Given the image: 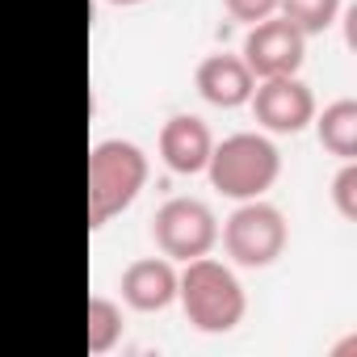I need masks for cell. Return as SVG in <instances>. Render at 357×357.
I'll list each match as a JSON object with an SVG mask.
<instances>
[{
    "instance_id": "obj_1",
    "label": "cell",
    "mask_w": 357,
    "mask_h": 357,
    "mask_svg": "<svg viewBox=\"0 0 357 357\" xmlns=\"http://www.w3.org/2000/svg\"><path fill=\"white\" fill-rule=\"evenodd\" d=\"M176 298H181V307H185V319L198 332H211V336L215 332H231L244 319V311H248L240 278L215 257L185 261V273H176Z\"/></svg>"
},
{
    "instance_id": "obj_2",
    "label": "cell",
    "mask_w": 357,
    "mask_h": 357,
    "mask_svg": "<svg viewBox=\"0 0 357 357\" xmlns=\"http://www.w3.org/2000/svg\"><path fill=\"white\" fill-rule=\"evenodd\" d=\"M147 185V155L130 139H101L89 151V227H105Z\"/></svg>"
},
{
    "instance_id": "obj_3",
    "label": "cell",
    "mask_w": 357,
    "mask_h": 357,
    "mask_svg": "<svg viewBox=\"0 0 357 357\" xmlns=\"http://www.w3.org/2000/svg\"><path fill=\"white\" fill-rule=\"evenodd\" d=\"M206 172H211V185H215L223 198L248 202V198H261V194L278 181L282 155H278V147H273L265 135L240 130V135H227L219 147H211Z\"/></svg>"
},
{
    "instance_id": "obj_4",
    "label": "cell",
    "mask_w": 357,
    "mask_h": 357,
    "mask_svg": "<svg viewBox=\"0 0 357 357\" xmlns=\"http://www.w3.org/2000/svg\"><path fill=\"white\" fill-rule=\"evenodd\" d=\"M219 236H223L227 257H231L236 265H244V269H265V265H273V261L286 252V240H290L282 211L269 206V202H261V198H248L244 206H236V211L227 215V223H223Z\"/></svg>"
},
{
    "instance_id": "obj_5",
    "label": "cell",
    "mask_w": 357,
    "mask_h": 357,
    "mask_svg": "<svg viewBox=\"0 0 357 357\" xmlns=\"http://www.w3.org/2000/svg\"><path fill=\"white\" fill-rule=\"evenodd\" d=\"M151 240L168 261H194L219 244V219L198 198H168L151 219Z\"/></svg>"
},
{
    "instance_id": "obj_6",
    "label": "cell",
    "mask_w": 357,
    "mask_h": 357,
    "mask_svg": "<svg viewBox=\"0 0 357 357\" xmlns=\"http://www.w3.org/2000/svg\"><path fill=\"white\" fill-rule=\"evenodd\" d=\"M307 59V34L294 30L286 17H265L252 22L248 38H244V63L257 80H273V76H298Z\"/></svg>"
},
{
    "instance_id": "obj_7",
    "label": "cell",
    "mask_w": 357,
    "mask_h": 357,
    "mask_svg": "<svg viewBox=\"0 0 357 357\" xmlns=\"http://www.w3.org/2000/svg\"><path fill=\"white\" fill-rule=\"evenodd\" d=\"M257 122L273 135H298L307 122H315V97L298 76H273L261 80L248 97Z\"/></svg>"
},
{
    "instance_id": "obj_8",
    "label": "cell",
    "mask_w": 357,
    "mask_h": 357,
    "mask_svg": "<svg viewBox=\"0 0 357 357\" xmlns=\"http://www.w3.org/2000/svg\"><path fill=\"white\" fill-rule=\"evenodd\" d=\"M211 126L194 114H176L160 126V160L176 172V176H198L206 172V160H211Z\"/></svg>"
},
{
    "instance_id": "obj_9",
    "label": "cell",
    "mask_w": 357,
    "mask_h": 357,
    "mask_svg": "<svg viewBox=\"0 0 357 357\" xmlns=\"http://www.w3.org/2000/svg\"><path fill=\"white\" fill-rule=\"evenodd\" d=\"M198 93L219 105V109H240L248 105L252 89H257V76L248 72V63L240 55H206L198 63V76H194Z\"/></svg>"
},
{
    "instance_id": "obj_10",
    "label": "cell",
    "mask_w": 357,
    "mask_h": 357,
    "mask_svg": "<svg viewBox=\"0 0 357 357\" xmlns=\"http://www.w3.org/2000/svg\"><path fill=\"white\" fill-rule=\"evenodd\" d=\"M122 298L135 311H164L176 298V269L168 257H143L122 273Z\"/></svg>"
},
{
    "instance_id": "obj_11",
    "label": "cell",
    "mask_w": 357,
    "mask_h": 357,
    "mask_svg": "<svg viewBox=\"0 0 357 357\" xmlns=\"http://www.w3.org/2000/svg\"><path fill=\"white\" fill-rule=\"evenodd\" d=\"M315 130H319V143L332 155H340V160H353L357 155V105L353 101H332L319 114Z\"/></svg>"
},
{
    "instance_id": "obj_12",
    "label": "cell",
    "mask_w": 357,
    "mask_h": 357,
    "mask_svg": "<svg viewBox=\"0 0 357 357\" xmlns=\"http://www.w3.org/2000/svg\"><path fill=\"white\" fill-rule=\"evenodd\" d=\"M278 9H282V17H286L294 30H303V34H324V30L336 22V13H340V0H278Z\"/></svg>"
},
{
    "instance_id": "obj_13",
    "label": "cell",
    "mask_w": 357,
    "mask_h": 357,
    "mask_svg": "<svg viewBox=\"0 0 357 357\" xmlns=\"http://www.w3.org/2000/svg\"><path fill=\"white\" fill-rule=\"evenodd\" d=\"M84 336H89V353H105L114 349V340L122 336V311L109 298H89V315H84Z\"/></svg>"
},
{
    "instance_id": "obj_14",
    "label": "cell",
    "mask_w": 357,
    "mask_h": 357,
    "mask_svg": "<svg viewBox=\"0 0 357 357\" xmlns=\"http://www.w3.org/2000/svg\"><path fill=\"white\" fill-rule=\"evenodd\" d=\"M332 202L340 211V219H357V168L344 160V168L332 176Z\"/></svg>"
},
{
    "instance_id": "obj_15",
    "label": "cell",
    "mask_w": 357,
    "mask_h": 357,
    "mask_svg": "<svg viewBox=\"0 0 357 357\" xmlns=\"http://www.w3.org/2000/svg\"><path fill=\"white\" fill-rule=\"evenodd\" d=\"M223 9L236 17V22H265V17H273L278 13V0H223Z\"/></svg>"
},
{
    "instance_id": "obj_16",
    "label": "cell",
    "mask_w": 357,
    "mask_h": 357,
    "mask_svg": "<svg viewBox=\"0 0 357 357\" xmlns=\"http://www.w3.org/2000/svg\"><path fill=\"white\" fill-rule=\"evenodd\" d=\"M109 5H147V0H109Z\"/></svg>"
}]
</instances>
